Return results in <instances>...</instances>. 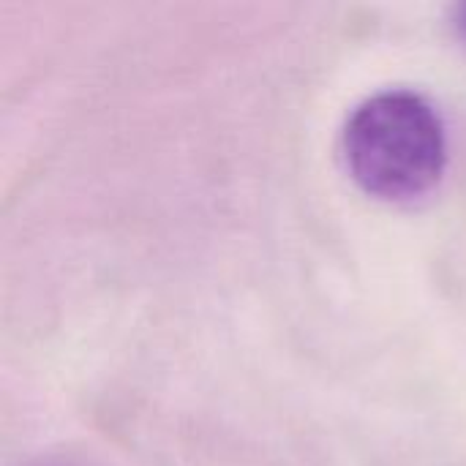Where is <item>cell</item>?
<instances>
[{"mask_svg": "<svg viewBox=\"0 0 466 466\" xmlns=\"http://www.w3.org/2000/svg\"><path fill=\"white\" fill-rule=\"evenodd\" d=\"M453 19H456V27L461 30V35L466 38V3H459L453 8Z\"/></svg>", "mask_w": 466, "mask_h": 466, "instance_id": "obj_2", "label": "cell"}, {"mask_svg": "<svg viewBox=\"0 0 466 466\" xmlns=\"http://www.w3.org/2000/svg\"><path fill=\"white\" fill-rule=\"evenodd\" d=\"M344 156L366 191L385 199L418 197L445 169L442 117L415 90H380L352 109L344 126Z\"/></svg>", "mask_w": 466, "mask_h": 466, "instance_id": "obj_1", "label": "cell"}]
</instances>
